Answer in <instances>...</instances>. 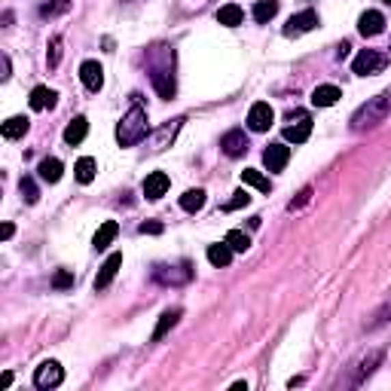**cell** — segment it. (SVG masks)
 Returning a JSON list of instances; mask_svg holds the SVG:
<instances>
[{"label": "cell", "instance_id": "obj_13", "mask_svg": "<svg viewBox=\"0 0 391 391\" xmlns=\"http://www.w3.org/2000/svg\"><path fill=\"white\" fill-rule=\"evenodd\" d=\"M358 31H361L364 37H376L386 31V16H382L379 10H367L361 18H358Z\"/></svg>", "mask_w": 391, "mask_h": 391}, {"label": "cell", "instance_id": "obj_6", "mask_svg": "<svg viewBox=\"0 0 391 391\" xmlns=\"http://www.w3.org/2000/svg\"><path fill=\"white\" fill-rule=\"evenodd\" d=\"M153 278L159 284H172V288H178V284H187L193 278V266L187 263V260H180V263H159L153 269Z\"/></svg>", "mask_w": 391, "mask_h": 391}, {"label": "cell", "instance_id": "obj_12", "mask_svg": "<svg viewBox=\"0 0 391 391\" xmlns=\"http://www.w3.org/2000/svg\"><path fill=\"white\" fill-rule=\"evenodd\" d=\"M120 266H122V254H110V257L101 263V269H98V275H95V291H104V288H107V284L116 278V272H120Z\"/></svg>", "mask_w": 391, "mask_h": 391}, {"label": "cell", "instance_id": "obj_27", "mask_svg": "<svg viewBox=\"0 0 391 391\" xmlns=\"http://www.w3.org/2000/svg\"><path fill=\"white\" fill-rule=\"evenodd\" d=\"M0 132H3L6 141H16V138H22V135L28 132V120H25V116H10V120L3 122V129H0Z\"/></svg>", "mask_w": 391, "mask_h": 391}, {"label": "cell", "instance_id": "obj_14", "mask_svg": "<svg viewBox=\"0 0 391 391\" xmlns=\"http://www.w3.org/2000/svg\"><path fill=\"white\" fill-rule=\"evenodd\" d=\"M288 159H291V147H284V144H269L263 150V162L269 172H282L288 165Z\"/></svg>", "mask_w": 391, "mask_h": 391}, {"label": "cell", "instance_id": "obj_34", "mask_svg": "<svg viewBox=\"0 0 391 391\" xmlns=\"http://www.w3.org/2000/svg\"><path fill=\"white\" fill-rule=\"evenodd\" d=\"M58 62H62V37H52L49 40V52H46V64L49 70L58 68Z\"/></svg>", "mask_w": 391, "mask_h": 391}, {"label": "cell", "instance_id": "obj_8", "mask_svg": "<svg viewBox=\"0 0 391 391\" xmlns=\"http://www.w3.org/2000/svg\"><path fill=\"white\" fill-rule=\"evenodd\" d=\"M312 28H318V12L315 10H303V12H297V16L288 18V25H284V37L309 34Z\"/></svg>", "mask_w": 391, "mask_h": 391}, {"label": "cell", "instance_id": "obj_35", "mask_svg": "<svg viewBox=\"0 0 391 391\" xmlns=\"http://www.w3.org/2000/svg\"><path fill=\"white\" fill-rule=\"evenodd\" d=\"M247 205H251V196H247V190H236V193H232V199L230 202H226V211H239V208H247Z\"/></svg>", "mask_w": 391, "mask_h": 391}, {"label": "cell", "instance_id": "obj_39", "mask_svg": "<svg viewBox=\"0 0 391 391\" xmlns=\"http://www.w3.org/2000/svg\"><path fill=\"white\" fill-rule=\"evenodd\" d=\"M138 230L144 232V236H159V232H162V224H156V220H147V224H141Z\"/></svg>", "mask_w": 391, "mask_h": 391}, {"label": "cell", "instance_id": "obj_31", "mask_svg": "<svg viewBox=\"0 0 391 391\" xmlns=\"http://www.w3.org/2000/svg\"><path fill=\"white\" fill-rule=\"evenodd\" d=\"M242 180H245L247 187H254V190H263V193H269V187H272L269 178H263L257 168H245V172H242Z\"/></svg>", "mask_w": 391, "mask_h": 391}, {"label": "cell", "instance_id": "obj_16", "mask_svg": "<svg viewBox=\"0 0 391 391\" xmlns=\"http://www.w3.org/2000/svg\"><path fill=\"white\" fill-rule=\"evenodd\" d=\"M309 135H312V120L306 113H297V122L291 120V126L284 129V138L293 141V144H303Z\"/></svg>", "mask_w": 391, "mask_h": 391}, {"label": "cell", "instance_id": "obj_10", "mask_svg": "<svg viewBox=\"0 0 391 391\" xmlns=\"http://www.w3.org/2000/svg\"><path fill=\"white\" fill-rule=\"evenodd\" d=\"M247 135L242 132V129H232V132H226L224 138H220V150H224L226 156H232V159H239V156L247 153Z\"/></svg>", "mask_w": 391, "mask_h": 391}, {"label": "cell", "instance_id": "obj_30", "mask_svg": "<svg viewBox=\"0 0 391 391\" xmlns=\"http://www.w3.org/2000/svg\"><path fill=\"white\" fill-rule=\"evenodd\" d=\"M224 242L230 245L236 254H245L247 247H251V236H247V232H242V230H230V232H226Z\"/></svg>", "mask_w": 391, "mask_h": 391}, {"label": "cell", "instance_id": "obj_25", "mask_svg": "<svg viewBox=\"0 0 391 391\" xmlns=\"http://www.w3.org/2000/svg\"><path fill=\"white\" fill-rule=\"evenodd\" d=\"M55 92L49 86H34L31 89V107L34 110H46V107H55Z\"/></svg>", "mask_w": 391, "mask_h": 391}, {"label": "cell", "instance_id": "obj_15", "mask_svg": "<svg viewBox=\"0 0 391 391\" xmlns=\"http://www.w3.org/2000/svg\"><path fill=\"white\" fill-rule=\"evenodd\" d=\"M168 193V174L165 172H150L147 180H144V196L150 202L162 199V196Z\"/></svg>", "mask_w": 391, "mask_h": 391}, {"label": "cell", "instance_id": "obj_7", "mask_svg": "<svg viewBox=\"0 0 391 391\" xmlns=\"http://www.w3.org/2000/svg\"><path fill=\"white\" fill-rule=\"evenodd\" d=\"M64 382V370L58 361H43L40 367L34 370V386L37 388H58Z\"/></svg>", "mask_w": 391, "mask_h": 391}, {"label": "cell", "instance_id": "obj_28", "mask_svg": "<svg viewBox=\"0 0 391 391\" xmlns=\"http://www.w3.org/2000/svg\"><path fill=\"white\" fill-rule=\"evenodd\" d=\"M275 12H278V0H257V3H254V18H257L260 25L275 18Z\"/></svg>", "mask_w": 391, "mask_h": 391}, {"label": "cell", "instance_id": "obj_26", "mask_svg": "<svg viewBox=\"0 0 391 391\" xmlns=\"http://www.w3.org/2000/svg\"><path fill=\"white\" fill-rule=\"evenodd\" d=\"M95 172H98V165H95L92 156H83V159H77L74 174H77V180H80V184H92V180H95Z\"/></svg>", "mask_w": 391, "mask_h": 391}, {"label": "cell", "instance_id": "obj_29", "mask_svg": "<svg viewBox=\"0 0 391 391\" xmlns=\"http://www.w3.org/2000/svg\"><path fill=\"white\" fill-rule=\"evenodd\" d=\"M202 205H205V190H187L180 196V208L184 211L196 214V211H202Z\"/></svg>", "mask_w": 391, "mask_h": 391}, {"label": "cell", "instance_id": "obj_41", "mask_svg": "<svg viewBox=\"0 0 391 391\" xmlns=\"http://www.w3.org/2000/svg\"><path fill=\"white\" fill-rule=\"evenodd\" d=\"M10 386H12V373H10V370H6V373L0 376V388H10Z\"/></svg>", "mask_w": 391, "mask_h": 391}, {"label": "cell", "instance_id": "obj_4", "mask_svg": "<svg viewBox=\"0 0 391 391\" xmlns=\"http://www.w3.org/2000/svg\"><path fill=\"white\" fill-rule=\"evenodd\" d=\"M184 116H174V120H168V122H162L159 129H153V132L144 138V144L150 153H162L165 147H172L174 141H178V135H180V129H184Z\"/></svg>", "mask_w": 391, "mask_h": 391}, {"label": "cell", "instance_id": "obj_42", "mask_svg": "<svg viewBox=\"0 0 391 391\" xmlns=\"http://www.w3.org/2000/svg\"><path fill=\"white\" fill-rule=\"evenodd\" d=\"M10 70H12V64H10V58L3 55V80H10Z\"/></svg>", "mask_w": 391, "mask_h": 391}, {"label": "cell", "instance_id": "obj_23", "mask_svg": "<svg viewBox=\"0 0 391 391\" xmlns=\"http://www.w3.org/2000/svg\"><path fill=\"white\" fill-rule=\"evenodd\" d=\"M116 232H120V226H116V220H104L101 226H98V232H95V239H92V245H95V251H104L110 242L116 239Z\"/></svg>", "mask_w": 391, "mask_h": 391}, {"label": "cell", "instance_id": "obj_1", "mask_svg": "<svg viewBox=\"0 0 391 391\" xmlns=\"http://www.w3.org/2000/svg\"><path fill=\"white\" fill-rule=\"evenodd\" d=\"M388 116H391V86L382 89L379 95L367 98V101L351 113L349 122H351V132H370V129L382 126Z\"/></svg>", "mask_w": 391, "mask_h": 391}, {"label": "cell", "instance_id": "obj_32", "mask_svg": "<svg viewBox=\"0 0 391 391\" xmlns=\"http://www.w3.org/2000/svg\"><path fill=\"white\" fill-rule=\"evenodd\" d=\"M18 190H22V196H25V202H28V205H34V202L40 199V190H37L34 178H22V180H18Z\"/></svg>", "mask_w": 391, "mask_h": 391}, {"label": "cell", "instance_id": "obj_18", "mask_svg": "<svg viewBox=\"0 0 391 391\" xmlns=\"http://www.w3.org/2000/svg\"><path fill=\"white\" fill-rule=\"evenodd\" d=\"M180 315H184V312H180V309H165V312H162V315H159V324H156V327H153V336H150V340H153V342H159L162 336H168V330H174V327H178Z\"/></svg>", "mask_w": 391, "mask_h": 391}, {"label": "cell", "instance_id": "obj_37", "mask_svg": "<svg viewBox=\"0 0 391 391\" xmlns=\"http://www.w3.org/2000/svg\"><path fill=\"white\" fill-rule=\"evenodd\" d=\"M388 321H391V299H388V303L382 306V309L373 315V321H370V327H382V324H388Z\"/></svg>", "mask_w": 391, "mask_h": 391}, {"label": "cell", "instance_id": "obj_5", "mask_svg": "<svg viewBox=\"0 0 391 391\" xmlns=\"http://www.w3.org/2000/svg\"><path fill=\"white\" fill-rule=\"evenodd\" d=\"M388 58L391 55H386V52H379V49H361L355 55V62H351V70H355L358 77H373V74H379V70H386Z\"/></svg>", "mask_w": 391, "mask_h": 391}, {"label": "cell", "instance_id": "obj_24", "mask_svg": "<svg viewBox=\"0 0 391 391\" xmlns=\"http://www.w3.org/2000/svg\"><path fill=\"white\" fill-rule=\"evenodd\" d=\"M217 22H220V25H226V28H239V25L245 22L242 6H236V3L220 6V10H217Z\"/></svg>", "mask_w": 391, "mask_h": 391}, {"label": "cell", "instance_id": "obj_40", "mask_svg": "<svg viewBox=\"0 0 391 391\" xmlns=\"http://www.w3.org/2000/svg\"><path fill=\"white\" fill-rule=\"evenodd\" d=\"M12 232H16V226H12V224L0 226V239H3V242H6V239H12Z\"/></svg>", "mask_w": 391, "mask_h": 391}, {"label": "cell", "instance_id": "obj_11", "mask_svg": "<svg viewBox=\"0 0 391 391\" xmlns=\"http://www.w3.org/2000/svg\"><path fill=\"white\" fill-rule=\"evenodd\" d=\"M80 80L89 92H101L104 86V68L98 62H83L80 64Z\"/></svg>", "mask_w": 391, "mask_h": 391}, {"label": "cell", "instance_id": "obj_33", "mask_svg": "<svg viewBox=\"0 0 391 391\" xmlns=\"http://www.w3.org/2000/svg\"><path fill=\"white\" fill-rule=\"evenodd\" d=\"M52 288H55V291L74 288V272H70V269H58L55 275H52Z\"/></svg>", "mask_w": 391, "mask_h": 391}, {"label": "cell", "instance_id": "obj_36", "mask_svg": "<svg viewBox=\"0 0 391 391\" xmlns=\"http://www.w3.org/2000/svg\"><path fill=\"white\" fill-rule=\"evenodd\" d=\"M70 10V0H55V3H46L40 10V16H58V12H68Z\"/></svg>", "mask_w": 391, "mask_h": 391}, {"label": "cell", "instance_id": "obj_2", "mask_svg": "<svg viewBox=\"0 0 391 391\" xmlns=\"http://www.w3.org/2000/svg\"><path fill=\"white\" fill-rule=\"evenodd\" d=\"M147 135H150L147 110L141 107V104H132V107L122 113L120 126H116V141H120V147H135V144H141Z\"/></svg>", "mask_w": 391, "mask_h": 391}, {"label": "cell", "instance_id": "obj_43", "mask_svg": "<svg viewBox=\"0 0 391 391\" xmlns=\"http://www.w3.org/2000/svg\"><path fill=\"white\" fill-rule=\"evenodd\" d=\"M386 3H388V6H391V0H386Z\"/></svg>", "mask_w": 391, "mask_h": 391}, {"label": "cell", "instance_id": "obj_22", "mask_svg": "<svg viewBox=\"0 0 391 391\" xmlns=\"http://www.w3.org/2000/svg\"><path fill=\"white\" fill-rule=\"evenodd\" d=\"M62 172H64V165L55 159V156H49V159H43L40 165H37V174H40V180H46V184H58V180H62Z\"/></svg>", "mask_w": 391, "mask_h": 391}, {"label": "cell", "instance_id": "obj_9", "mask_svg": "<svg viewBox=\"0 0 391 391\" xmlns=\"http://www.w3.org/2000/svg\"><path fill=\"white\" fill-rule=\"evenodd\" d=\"M272 120H275V110H272L266 101H257L251 107V113H247V126H251V132H269Z\"/></svg>", "mask_w": 391, "mask_h": 391}, {"label": "cell", "instance_id": "obj_17", "mask_svg": "<svg viewBox=\"0 0 391 391\" xmlns=\"http://www.w3.org/2000/svg\"><path fill=\"white\" fill-rule=\"evenodd\" d=\"M153 89L159 92V98H174L178 86H174V74L168 68H156L153 70Z\"/></svg>", "mask_w": 391, "mask_h": 391}, {"label": "cell", "instance_id": "obj_19", "mask_svg": "<svg viewBox=\"0 0 391 391\" xmlns=\"http://www.w3.org/2000/svg\"><path fill=\"white\" fill-rule=\"evenodd\" d=\"M86 135H89V120L86 116H74V120L68 122V129H64V144L77 147V144H83Z\"/></svg>", "mask_w": 391, "mask_h": 391}, {"label": "cell", "instance_id": "obj_3", "mask_svg": "<svg viewBox=\"0 0 391 391\" xmlns=\"http://www.w3.org/2000/svg\"><path fill=\"white\" fill-rule=\"evenodd\" d=\"M382 358H386V351L382 349H367L361 351V355L355 358V361L349 364V370H345V376L340 379L342 388H358L364 386V382L370 379V376L376 373V367H382Z\"/></svg>", "mask_w": 391, "mask_h": 391}, {"label": "cell", "instance_id": "obj_38", "mask_svg": "<svg viewBox=\"0 0 391 391\" xmlns=\"http://www.w3.org/2000/svg\"><path fill=\"white\" fill-rule=\"evenodd\" d=\"M309 199H312V187H306V190H299V196L288 205V211H299V208H303Z\"/></svg>", "mask_w": 391, "mask_h": 391}, {"label": "cell", "instance_id": "obj_20", "mask_svg": "<svg viewBox=\"0 0 391 391\" xmlns=\"http://www.w3.org/2000/svg\"><path fill=\"white\" fill-rule=\"evenodd\" d=\"M340 98H342L340 86H330V83H324V86H318L315 92H312V104H315V107H334Z\"/></svg>", "mask_w": 391, "mask_h": 391}, {"label": "cell", "instance_id": "obj_21", "mask_svg": "<svg viewBox=\"0 0 391 391\" xmlns=\"http://www.w3.org/2000/svg\"><path fill=\"white\" fill-rule=\"evenodd\" d=\"M232 247L226 245V242H217V245H208V263L211 266H217V269H224V266H230V260H232Z\"/></svg>", "mask_w": 391, "mask_h": 391}]
</instances>
